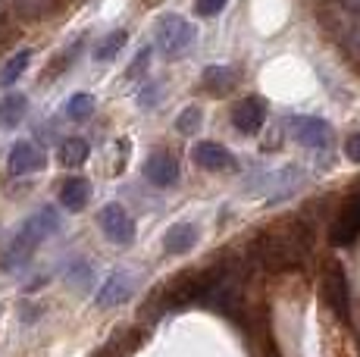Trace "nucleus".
Returning <instances> with one entry per match:
<instances>
[{"mask_svg": "<svg viewBox=\"0 0 360 357\" xmlns=\"http://www.w3.org/2000/svg\"><path fill=\"white\" fill-rule=\"evenodd\" d=\"M60 229V216L53 207H41L38 214H32L29 219L22 223V229L13 235L10 248L4 251V270H19L22 264H29L32 254L38 251V245L44 242L47 235H53V232Z\"/></svg>", "mask_w": 360, "mask_h": 357, "instance_id": "1", "label": "nucleus"}, {"mask_svg": "<svg viewBox=\"0 0 360 357\" xmlns=\"http://www.w3.org/2000/svg\"><path fill=\"white\" fill-rule=\"evenodd\" d=\"M307 242L310 238L295 235V232L292 235H260L251 245V257L257 260V266H263V270H273V273L292 270L307 254Z\"/></svg>", "mask_w": 360, "mask_h": 357, "instance_id": "2", "label": "nucleus"}, {"mask_svg": "<svg viewBox=\"0 0 360 357\" xmlns=\"http://www.w3.org/2000/svg\"><path fill=\"white\" fill-rule=\"evenodd\" d=\"M154 38H157V51H160L166 60H179L195 47L198 32L188 19L176 16V13H166V16H160V22H157Z\"/></svg>", "mask_w": 360, "mask_h": 357, "instance_id": "3", "label": "nucleus"}, {"mask_svg": "<svg viewBox=\"0 0 360 357\" xmlns=\"http://www.w3.org/2000/svg\"><path fill=\"white\" fill-rule=\"evenodd\" d=\"M98 226L113 245H131L135 242V219L126 214L122 204H107V207L98 214Z\"/></svg>", "mask_w": 360, "mask_h": 357, "instance_id": "4", "label": "nucleus"}, {"mask_svg": "<svg viewBox=\"0 0 360 357\" xmlns=\"http://www.w3.org/2000/svg\"><path fill=\"white\" fill-rule=\"evenodd\" d=\"M288 129L304 148H329L332 141V129L326 119L320 116H307V113H295L288 116Z\"/></svg>", "mask_w": 360, "mask_h": 357, "instance_id": "5", "label": "nucleus"}, {"mask_svg": "<svg viewBox=\"0 0 360 357\" xmlns=\"http://www.w3.org/2000/svg\"><path fill=\"white\" fill-rule=\"evenodd\" d=\"M323 294H326L329 307L335 311V317L348 320L351 313V294H348V279H345V270L335 264L326 266V276H323Z\"/></svg>", "mask_w": 360, "mask_h": 357, "instance_id": "6", "label": "nucleus"}, {"mask_svg": "<svg viewBox=\"0 0 360 357\" xmlns=\"http://www.w3.org/2000/svg\"><path fill=\"white\" fill-rule=\"evenodd\" d=\"M44 163H47L44 150H41L34 141H16L10 150V157H6V167H10L13 176L38 173V169H44Z\"/></svg>", "mask_w": 360, "mask_h": 357, "instance_id": "7", "label": "nucleus"}, {"mask_svg": "<svg viewBox=\"0 0 360 357\" xmlns=\"http://www.w3.org/2000/svg\"><path fill=\"white\" fill-rule=\"evenodd\" d=\"M266 122V107H263L260 98H241L232 110V126L238 129L241 135H257Z\"/></svg>", "mask_w": 360, "mask_h": 357, "instance_id": "8", "label": "nucleus"}, {"mask_svg": "<svg viewBox=\"0 0 360 357\" xmlns=\"http://www.w3.org/2000/svg\"><path fill=\"white\" fill-rule=\"evenodd\" d=\"M191 160H195L200 169H210V173H217V169L219 173H229V169H235V157L217 141H198L195 148H191Z\"/></svg>", "mask_w": 360, "mask_h": 357, "instance_id": "9", "label": "nucleus"}, {"mask_svg": "<svg viewBox=\"0 0 360 357\" xmlns=\"http://www.w3.org/2000/svg\"><path fill=\"white\" fill-rule=\"evenodd\" d=\"M131 292H135V283H131V276L126 270H116L113 276H107V283L98 288V294H94V304L98 307H116V304H126L131 298Z\"/></svg>", "mask_w": 360, "mask_h": 357, "instance_id": "10", "label": "nucleus"}, {"mask_svg": "<svg viewBox=\"0 0 360 357\" xmlns=\"http://www.w3.org/2000/svg\"><path fill=\"white\" fill-rule=\"evenodd\" d=\"M357 235H360V195L342 210V216L332 223L329 242L335 245V248H345V245H354Z\"/></svg>", "mask_w": 360, "mask_h": 357, "instance_id": "11", "label": "nucleus"}, {"mask_svg": "<svg viewBox=\"0 0 360 357\" xmlns=\"http://www.w3.org/2000/svg\"><path fill=\"white\" fill-rule=\"evenodd\" d=\"M144 178L157 188H169V185L179 182V167L169 154H150L144 160Z\"/></svg>", "mask_w": 360, "mask_h": 357, "instance_id": "12", "label": "nucleus"}, {"mask_svg": "<svg viewBox=\"0 0 360 357\" xmlns=\"http://www.w3.org/2000/svg\"><path fill=\"white\" fill-rule=\"evenodd\" d=\"M198 245V229L191 223H176L166 229L163 235V251L166 254H188Z\"/></svg>", "mask_w": 360, "mask_h": 357, "instance_id": "13", "label": "nucleus"}, {"mask_svg": "<svg viewBox=\"0 0 360 357\" xmlns=\"http://www.w3.org/2000/svg\"><path fill=\"white\" fill-rule=\"evenodd\" d=\"M88 197H91V182L88 178H66L63 188H60V204L69 210V214H79V210H85Z\"/></svg>", "mask_w": 360, "mask_h": 357, "instance_id": "14", "label": "nucleus"}, {"mask_svg": "<svg viewBox=\"0 0 360 357\" xmlns=\"http://www.w3.org/2000/svg\"><path fill=\"white\" fill-rule=\"evenodd\" d=\"M204 85L210 94H229L235 85H238V70L229 63H213L204 70Z\"/></svg>", "mask_w": 360, "mask_h": 357, "instance_id": "15", "label": "nucleus"}, {"mask_svg": "<svg viewBox=\"0 0 360 357\" xmlns=\"http://www.w3.org/2000/svg\"><path fill=\"white\" fill-rule=\"evenodd\" d=\"M29 113V98L19 91H10L0 98V129H16Z\"/></svg>", "mask_w": 360, "mask_h": 357, "instance_id": "16", "label": "nucleus"}, {"mask_svg": "<svg viewBox=\"0 0 360 357\" xmlns=\"http://www.w3.org/2000/svg\"><path fill=\"white\" fill-rule=\"evenodd\" d=\"M88 154H91V148H88L85 138H79V135H72V138H63L57 148V160L63 163V167H82V163L88 160Z\"/></svg>", "mask_w": 360, "mask_h": 357, "instance_id": "17", "label": "nucleus"}, {"mask_svg": "<svg viewBox=\"0 0 360 357\" xmlns=\"http://www.w3.org/2000/svg\"><path fill=\"white\" fill-rule=\"evenodd\" d=\"M126 41H129V32L126 29L110 32V35L103 38L98 47H94V60H98V63H110V60H116V53L126 47Z\"/></svg>", "mask_w": 360, "mask_h": 357, "instance_id": "18", "label": "nucleus"}, {"mask_svg": "<svg viewBox=\"0 0 360 357\" xmlns=\"http://www.w3.org/2000/svg\"><path fill=\"white\" fill-rule=\"evenodd\" d=\"M29 63H32V51H19L16 57L6 60V66L0 70V88H10L13 82L19 79V75L29 70Z\"/></svg>", "mask_w": 360, "mask_h": 357, "instance_id": "19", "label": "nucleus"}, {"mask_svg": "<svg viewBox=\"0 0 360 357\" xmlns=\"http://www.w3.org/2000/svg\"><path fill=\"white\" fill-rule=\"evenodd\" d=\"M13 10L25 19H44L57 10V0H13Z\"/></svg>", "mask_w": 360, "mask_h": 357, "instance_id": "20", "label": "nucleus"}, {"mask_svg": "<svg viewBox=\"0 0 360 357\" xmlns=\"http://www.w3.org/2000/svg\"><path fill=\"white\" fill-rule=\"evenodd\" d=\"M91 113H94V98L91 94H72V98L66 100V116L69 119L82 122V119H88Z\"/></svg>", "mask_w": 360, "mask_h": 357, "instance_id": "21", "label": "nucleus"}, {"mask_svg": "<svg viewBox=\"0 0 360 357\" xmlns=\"http://www.w3.org/2000/svg\"><path fill=\"white\" fill-rule=\"evenodd\" d=\"M176 129L182 135H195L200 129V110L198 107H185L182 113H179V119H176Z\"/></svg>", "mask_w": 360, "mask_h": 357, "instance_id": "22", "label": "nucleus"}, {"mask_svg": "<svg viewBox=\"0 0 360 357\" xmlns=\"http://www.w3.org/2000/svg\"><path fill=\"white\" fill-rule=\"evenodd\" d=\"M226 4L229 0H195V10L198 16H217V13L226 10Z\"/></svg>", "mask_w": 360, "mask_h": 357, "instance_id": "23", "label": "nucleus"}, {"mask_svg": "<svg viewBox=\"0 0 360 357\" xmlns=\"http://www.w3.org/2000/svg\"><path fill=\"white\" fill-rule=\"evenodd\" d=\"M66 279L72 285H85L88 279H91V266H88V264H72V266H69V273H66Z\"/></svg>", "mask_w": 360, "mask_h": 357, "instance_id": "24", "label": "nucleus"}, {"mask_svg": "<svg viewBox=\"0 0 360 357\" xmlns=\"http://www.w3.org/2000/svg\"><path fill=\"white\" fill-rule=\"evenodd\" d=\"M148 63H150V47H144L141 53H138L135 60H131V70H129V79H135V75H141L144 70H148Z\"/></svg>", "mask_w": 360, "mask_h": 357, "instance_id": "25", "label": "nucleus"}, {"mask_svg": "<svg viewBox=\"0 0 360 357\" xmlns=\"http://www.w3.org/2000/svg\"><path fill=\"white\" fill-rule=\"evenodd\" d=\"M345 157H348L351 163H360V132H354L345 141Z\"/></svg>", "mask_w": 360, "mask_h": 357, "instance_id": "26", "label": "nucleus"}, {"mask_svg": "<svg viewBox=\"0 0 360 357\" xmlns=\"http://www.w3.org/2000/svg\"><path fill=\"white\" fill-rule=\"evenodd\" d=\"M345 44H348V51H351V57L360 63V25H354V29L345 35Z\"/></svg>", "mask_w": 360, "mask_h": 357, "instance_id": "27", "label": "nucleus"}, {"mask_svg": "<svg viewBox=\"0 0 360 357\" xmlns=\"http://www.w3.org/2000/svg\"><path fill=\"white\" fill-rule=\"evenodd\" d=\"M157 98H160V88H157V85H148L141 94H138V104H141V107H154Z\"/></svg>", "mask_w": 360, "mask_h": 357, "instance_id": "28", "label": "nucleus"}, {"mask_svg": "<svg viewBox=\"0 0 360 357\" xmlns=\"http://www.w3.org/2000/svg\"><path fill=\"white\" fill-rule=\"evenodd\" d=\"M19 313H22V323H34V320H38V313H41V307L22 301V304H19Z\"/></svg>", "mask_w": 360, "mask_h": 357, "instance_id": "29", "label": "nucleus"}]
</instances>
